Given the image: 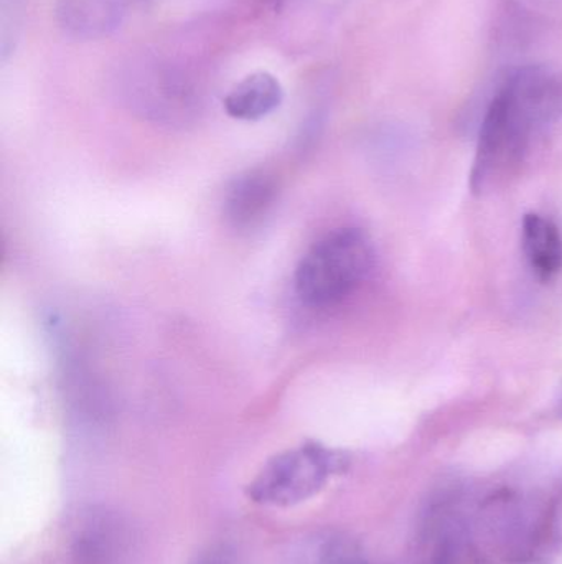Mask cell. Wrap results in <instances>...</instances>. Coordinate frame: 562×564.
<instances>
[{
    "label": "cell",
    "instance_id": "7a4b0ae2",
    "mask_svg": "<svg viewBox=\"0 0 562 564\" xmlns=\"http://www.w3.org/2000/svg\"><path fill=\"white\" fill-rule=\"evenodd\" d=\"M469 533L478 560L533 562L553 542V512L547 503L500 492L478 507Z\"/></svg>",
    "mask_w": 562,
    "mask_h": 564
},
{
    "label": "cell",
    "instance_id": "9c48e42d",
    "mask_svg": "<svg viewBox=\"0 0 562 564\" xmlns=\"http://www.w3.org/2000/svg\"><path fill=\"white\" fill-rule=\"evenodd\" d=\"M284 89L269 72H256L241 79L224 98V111L236 121H260L279 108Z\"/></svg>",
    "mask_w": 562,
    "mask_h": 564
},
{
    "label": "cell",
    "instance_id": "5bb4252c",
    "mask_svg": "<svg viewBox=\"0 0 562 564\" xmlns=\"http://www.w3.org/2000/svg\"><path fill=\"white\" fill-rule=\"evenodd\" d=\"M190 564H238L236 552L228 543H213L201 549Z\"/></svg>",
    "mask_w": 562,
    "mask_h": 564
},
{
    "label": "cell",
    "instance_id": "6da1fadb",
    "mask_svg": "<svg viewBox=\"0 0 562 564\" xmlns=\"http://www.w3.org/2000/svg\"><path fill=\"white\" fill-rule=\"evenodd\" d=\"M562 78L544 66L515 69L492 98L478 134L472 192L485 195L514 177L535 142L561 118Z\"/></svg>",
    "mask_w": 562,
    "mask_h": 564
},
{
    "label": "cell",
    "instance_id": "8fae6325",
    "mask_svg": "<svg viewBox=\"0 0 562 564\" xmlns=\"http://www.w3.org/2000/svg\"><path fill=\"white\" fill-rule=\"evenodd\" d=\"M134 76L137 91L155 101L168 102V106H187L194 95V85L187 73L172 63H141Z\"/></svg>",
    "mask_w": 562,
    "mask_h": 564
},
{
    "label": "cell",
    "instance_id": "4fadbf2b",
    "mask_svg": "<svg viewBox=\"0 0 562 564\" xmlns=\"http://www.w3.org/2000/svg\"><path fill=\"white\" fill-rule=\"evenodd\" d=\"M26 0H0V58L7 62L19 43Z\"/></svg>",
    "mask_w": 562,
    "mask_h": 564
},
{
    "label": "cell",
    "instance_id": "5b68a950",
    "mask_svg": "<svg viewBox=\"0 0 562 564\" xmlns=\"http://www.w3.org/2000/svg\"><path fill=\"white\" fill-rule=\"evenodd\" d=\"M422 550L419 564H475L478 560L469 533V519L449 506L429 513Z\"/></svg>",
    "mask_w": 562,
    "mask_h": 564
},
{
    "label": "cell",
    "instance_id": "ba28073f",
    "mask_svg": "<svg viewBox=\"0 0 562 564\" xmlns=\"http://www.w3.org/2000/svg\"><path fill=\"white\" fill-rule=\"evenodd\" d=\"M277 178L266 169H251L231 182L224 197V215L234 228L253 227L273 207Z\"/></svg>",
    "mask_w": 562,
    "mask_h": 564
},
{
    "label": "cell",
    "instance_id": "30bf717a",
    "mask_svg": "<svg viewBox=\"0 0 562 564\" xmlns=\"http://www.w3.org/2000/svg\"><path fill=\"white\" fill-rule=\"evenodd\" d=\"M525 257L538 280L548 282L562 268V237L554 221L543 215L528 214L521 230Z\"/></svg>",
    "mask_w": 562,
    "mask_h": 564
},
{
    "label": "cell",
    "instance_id": "52a82bcc",
    "mask_svg": "<svg viewBox=\"0 0 562 564\" xmlns=\"http://www.w3.org/2000/svg\"><path fill=\"white\" fill-rule=\"evenodd\" d=\"M128 7L129 0H56V19L66 35L98 40L121 25Z\"/></svg>",
    "mask_w": 562,
    "mask_h": 564
},
{
    "label": "cell",
    "instance_id": "8992f818",
    "mask_svg": "<svg viewBox=\"0 0 562 564\" xmlns=\"http://www.w3.org/2000/svg\"><path fill=\"white\" fill-rule=\"evenodd\" d=\"M128 530L114 513L95 512L78 527L71 542L73 564H122Z\"/></svg>",
    "mask_w": 562,
    "mask_h": 564
},
{
    "label": "cell",
    "instance_id": "3957f363",
    "mask_svg": "<svg viewBox=\"0 0 562 564\" xmlns=\"http://www.w3.org/2000/svg\"><path fill=\"white\" fill-rule=\"evenodd\" d=\"M375 250L360 228H337L317 240L297 264L294 285L304 304L329 308L342 304L372 273Z\"/></svg>",
    "mask_w": 562,
    "mask_h": 564
},
{
    "label": "cell",
    "instance_id": "277c9868",
    "mask_svg": "<svg viewBox=\"0 0 562 564\" xmlns=\"http://www.w3.org/2000/svg\"><path fill=\"white\" fill-rule=\"evenodd\" d=\"M346 466L349 460L339 451L306 443L267 460L247 487V496L261 506L294 507L316 497Z\"/></svg>",
    "mask_w": 562,
    "mask_h": 564
},
{
    "label": "cell",
    "instance_id": "7c38bea8",
    "mask_svg": "<svg viewBox=\"0 0 562 564\" xmlns=\"http://www.w3.org/2000/svg\"><path fill=\"white\" fill-rule=\"evenodd\" d=\"M294 564H372L362 546L339 532H323L310 536L297 552Z\"/></svg>",
    "mask_w": 562,
    "mask_h": 564
}]
</instances>
